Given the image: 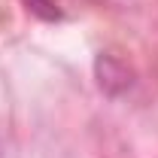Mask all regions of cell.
I'll list each match as a JSON object with an SVG mask.
<instances>
[{
  "label": "cell",
  "instance_id": "obj_1",
  "mask_svg": "<svg viewBox=\"0 0 158 158\" xmlns=\"http://www.w3.org/2000/svg\"><path fill=\"white\" fill-rule=\"evenodd\" d=\"M94 76H98V85L106 91V94H122L131 88V70L116 58V55H103L100 52L98 61H94Z\"/></svg>",
  "mask_w": 158,
  "mask_h": 158
},
{
  "label": "cell",
  "instance_id": "obj_2",
  "mask_svg": "<svg viewBox=\"0 0 158 158\" xmlns=\"http://www.w3.org/2000/svg\"><path fill=\"white\" fill-rule=\"evenodd\" d=\"M27 3H31V9L37 15H43V19H58V9L52 6V0H27Z\"/></svg>",
  "mask_w": 158,
  "mask_h": 158
}]
</instances>
